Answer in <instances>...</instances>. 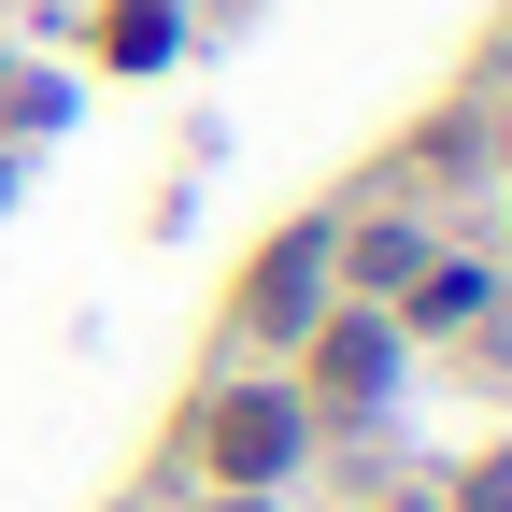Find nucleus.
Masks as SVG:
<instances>
[{
    "label": "nucleus",
    "mask_w": 512,
    "mask_h": 512,
    "mask_svg": "<svg viewBox=\"0 0 512 512\" xmlns=\"http://www.w3.org/2000/svg\"><path fill=\"white\" fill-rule=\"evenodd\" d=\"M285 456H299V413L285 399H214V470L228 484H271Z\"/></svg>",
    "instance_id": "obj_1"
},
{
    "label": "nucleus",
    "mask_w": 512,
    "mask_h": 512,
    "mask_svg": "<svg viewBox=\"0 0 512 512\" xmlns=\"http://www.w3.org/2000/svg\"><path fill=\"white\" fill-rule=\"evenodd\" d=\"M470 512H512V456H498V470H470Z\"/></svg>",
    "instance_id": "obj_6"
},
{
    "label": "nucleus",
    "mask_w": 512,
    "mask_h": 512,
    "mask_svg": "<svg viewBox=\"0 0 512 512\" xmlns=\"http://www.w3.org/2000/svg\"><path fill=\"white\" fill-rule=\"evenodd\" d=\"M413 313H427V328H456V313H484V285L456 271V256H427V271H413Z\"/></svg>",
    "instance_id": "obj_4"
},
{
    "label": "nucleus",
    "mask_w": 512,
    "mask_h": 512,
    "mask_svg": "<svg viewBox=\"0 0 512 512\" xmlns=\"http://www.w3.org/2000/svg\"><path fill=\"white\" fill-rule=\"evenodd\" d=\"M328 384H342V399H370V384H384V328H370V313H356V328H328Z\"/></svg>",
    "instance_id": "obj_3"
},
{
    "label": "nucleus",
    "mask_w": 512,
    "mask_h": 512,
    "mask_svg": "<svg viewBox=\"0 0 512 512\" xmlns=\"http://www.w3.org/2000/svg\"><path fill=\"white\" fill-rule=\"evenodd\" d=\"M356 271H370V285H413L427 242H413V228H356Z\"/></svg>",
    "instance_id": "obj_5"
},
{
    "label": "nucleus",
    "mask_w": 512,
    "mask_h": 512,
    "mask_svg": "<svg viewBox=\"0 0 512 512\" xmlns=\"http://www.w3.org/2000/svg\"><path fill=\"white\" fill-rule=\"evenodd\" d=\"M313 271H328V228H299V242L271 256V271H256V328H285V313L313 299Z\"/></svg>",
    "instance_id": "obj_2"
}]
</instances>
